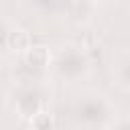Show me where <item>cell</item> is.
<instances>
[{
    "mask_svg": "<svg viewBox=\"0 0 130 130\" xmlns=\"http://www.w3.org/2000/svg\"><path fill=\"white\" fill-rule=\"evenodd\" d=\"M4 45H6L8 51L24 55L30 49V32L26 28H22V26H12L4 37Z\"/></svg>",
    "mask_w": 130,
    "mask_h": 130,
    "instance_id": "6da1fadb",
    "label": "cell"
},
{
    "mask_svg": "<svg viewBox=\"0 0 130 130\" xmlns=\"http://www.w3.org/2000/svg\"><path fill=\"white\" fill-rule=\"evenodd\" d=\"M24 61H26V65H30L35 69H43L51 61V51L45 45H30V49L24 53Z\"/></svg>",
    "mask_w": 130,
    "mask_h": 130,
    "instance_id": "7a4b0ae2",
    "label": "cell"
},
{
    "mask_svg": "<svg viewBox=\"0 0 130 130\" xmlns=\"http://www.w3.org/2000/svg\"><path fill=\"white\" fill-rule=\"evenodd\" d=\"M41 110H43V106H41V100H39L37 95L26 93V95H22V98L16 100V112H18V116L24 118V120H28V122H30Z\"/></svg>",
    "mask_w": 130,
    "mask_h": 130,
    "instance_id": "3957f363",
    "label": "cell"
},
{
    "mask_svg": "<svg viewBox=\"0 0 130 130\" xmlns=\"http://www.w3.org/2000/svg\"><path fill=\"white\" fill-rule=\"evenodd\" d=\"M53 126H55L53 114L47 112V110H41V112L30 120V130H53Z\"/></svg>",
    "mask_w": 130,
    "mask_h": 130,
    "instance_id": "277c9868",
    "label": "cell"
}]
</instances>
